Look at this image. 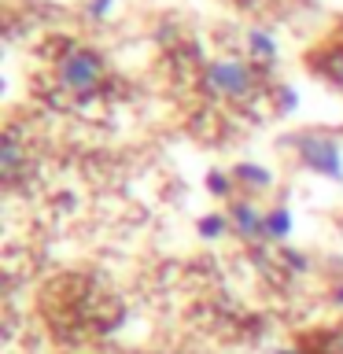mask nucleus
I'll return each instance as SVG.
<instances>
[{"label": "nucleus", "mask_w": 343, "mask_h": 354, "mask_svg": "<svg viewBox=\"0 0 343 354\" xmlns=\"http://www.w3.org/2000/svg\"><path fill=\"white\" fill-rule=\"evenodd\" d=\"M259 85H262L259 71L248 59H237V55L207 63L203 71V93H210L214 100H229V104H248L259 93Z\"/></svg>", "instance_id": "f257e3e1"}, {"label": "nucleus", "mask_w": 343, "mask_h": 354, "mask_svg": "<svg viewBox=\"0 0 343 354\" xmlns=\"http://www.w3.org/2000/svg\"><path fill=\"white\" fill-rule=\"evenodd\" d=\"M104 74H107V66L100 59V52L93 48H71L55 63V85L71 96H93L104 85Z\"/></svg>", "instance_id": "f03ea898"}, {"label": "nucleus", "mask_w": 343, "mask_h": 354, "mask_svg": "<svg viewBox=\"0 0 343 354\" xmlns=\"http://www.w3.org/2000/svg\"><path fill=\"white\" fill-rule=\"evenodd\" d=\"M299 159H303L306 170L314 174H328L332 181H343V159H340V144L332 137H321V133H299L292 137Z\"/></svg>", "instance_id": "7ed1b4c3"}, {"label": "nucleus", "mask_w": 343, "mask_h": 354, "mask_svg": "<svg viewBox=\"0 0 343 354\" xmlns=\"http://www.w3.org/2000/svg\"><path fill=\"white\" fill-rule=\"evenodd\" d=\"M229 221H232V232H237L240 240H266V214L254 203H248V199L232 203Z\"/></svg>", "instance_id": "20e7f679"}, {"label": "nucleus", "mask_w": 343, "mask_h": 354, "mask_svg": "<svg viewBox=\"0 0 343 354\" xmlns=\"http://www.w3.org/2000/svg\"><path fill=\"white\" fill-rule=\"evenodd\" d=\"M314 71L325 74L336 88H343V41L332 44V48H325V52L317 55V59H314Z\"/></svg>", "instance_id": "39448f33"}, {"label": "nucleus", "mask_w": 343, "mask_h": 354, "mask_svg": "<svg viewBox=\"0 0 343 354\" xmlns=\"http://www.w3.org/2000/svg\"><path fill=\"white\" fill-rule=\"evenodd\" d=\"M0 170H4V181H15L19 170H22V144L15 133H8L0 140Z\"/></svg>", "instance_id": "423d86ee"}, {"label": "nucleus", "mask_w": 343, "mask_h": 354, "mask_svg": "<svg viewBox=\"0 0 343 354\" xmlns=\"http://www.w3.org/2000/svg\"><path fill=\"white\" fill-rule=\"evenodd\" d=\"M232 181H240L243 188H251V192H266V188L273 185V174L262 170V166H254V162H240L237 170H232Z\"/></svg>", "instance_id": "0eeeda50"}, {"label": "nucleus", "mask_w": 343, "mask_h": 354, "mask_svg": "<svg viewBox=\"0 0 343 354\" xmlns=\"http://www.w3.org/2000/svg\"><path fill=\"white\" fill-rule=\"evenodd\" d=\"M292 229V210L288 207H270L266 210V240H284Z\"/></svg>", "instance_id": "6e6552de"}, {"label": "nucleus", "mask_w": 343, "mask_h": 354, "mask_svg": "<svg viewBox=\"0 0 343 354\" xmlns=\"http://www.w3.org/2000/svg\"><path fill=\"white\" fill-rule=\"evenodd\" d=\"M225 229H232V221L225 214H207V218H199V232H203L207 240H218Z\"/></svg>", "instance_id": "1a4fd4ad"}, {"label": "nucleus", "mask_w": 343, "mask_h": 354, "mask_svg": "<svg viewBox=\"0 0 343 354\" xmlns=\"http://www.w3.org/2000/svg\"><path fill=\"white\" fill-rule=\"evenodd\" d=\"M251 55H259V59H273V55H277V44H273L270 33H262V30L251 33Z\"/></svg>", "instance_id": "9d476101"}, {"label": "nucleus", "mask_w": 343, "mask_h": 354, "mask_svg": "<svg viewBox=\"0 0 343 354\" xmlns=\"http://www.w3.org/2000/svg\"><path fill=\"white\" fill-rule=\"evenodd\" d=\"M207 188H210L214 196H225V192H229V181H225L221 174H210V177H207Z\"/></svg>", "instance_id": "9b49d317"}, {"label": "nucleus", "mask_w": 343, "mask_h": 354, "mask_svg": "<svg viewBox=\"0 0 343 354\" xmlns=\"http://www.w3.org/2000/svg\"><path fill=\"white\" fill-rule=\"evenodd\" d=\"M328 347H332V354H343V325L328 336Z\"/></svg>", "instance_id": "f8f14e48"}, {"label": "nucleus", "mask_w": 343, "mask_h": 354, "mask_svg": "<svg viewBox=\"0 0 343 354\" xmlns=\"http://www.w3.org/2000/svg\"><path fill=\"white\" fill-rule=\"evenodd\" d=\"M336 303H340V306H343V288H340V292H336Z\"/></svg>", "instance_id": "ddd939ff"}]
</instances>
